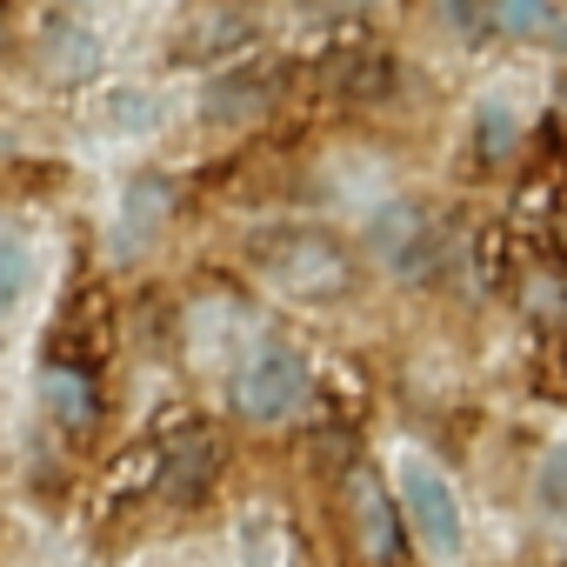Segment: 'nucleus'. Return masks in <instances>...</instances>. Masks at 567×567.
Instances as JSON below:
<instances>
[{
    "label": "nucleus",
    "mask_w": 567,
    "mask_h": 567,
    "mask_svg": "<svg viewBox=\"0 0 567 567\" xmlns=\"http://www.w3.org/2000/svg\"><path fill=\"white\" fill-rule=\"evenodd\" d=\"M247 260L288 301H341L354 288V247L328 227H267L254 234Z\"/></svg>",
    "instance_id": "obj_1"
},
{
    "label": "nucleus",
    "mask_w": 567,
    "mask_h": 567,
    "mask_svg": "<svg viewBox=\"0 0 567 567\" xmlns=\"http://www.w3.org/2000/svg\"><path fill=\"white\" fill-rule=\"evenodd\" d=\"M301 401H308V361H301L288 341H260V348L240 361V374H234V408H240L247 421L274 427V421L301 414Z\"/></svg>",
    "instance_id": "obj_2"
},
{
    "label": "nucleus",
    "mask_w": 567,
    "mask_h": 567,
    "mask_svg": "<svg viewBox=\"0 0 567 567\" xmlns=\"http://www.w3.org/2000/svg\"><path fill=\"white\" fill-rule=\"evenodd\" d=\"M348 520H354V547L368 554V567H401V554H408V514L381 487L374 467H348Z\"/></svg>",
    "instance_id": "obj_3"
},
{
    "label": "nucleus",
    "mask_w": 567,
    "mask_h": 567,
    "mask_svg": "<svg viewBox=\"0 0 567 567\" xmlns=\"http://www.w3.org/2000/svg\"><path fill=\"white\" fill-rule=\"evenodd\" d=\"M368 240H374L381 267H394L401 280H427V274L441 267V227H434V214L414 207V200H388V207L374 214Z\"/></svg>",
    "instance_id": "obj_4"
},
{
    "label": "nucleus",
    "mask_w": 567,
    "mask_h": 567,
    "mask_svg": "<svg viewBox=\"0 0 567 567\" xmlns=\"http://www.w3.org/2000/svg\"><path fill=\"white\" fill-rule=\"evenodd\" d=\"M220 467H227L220 434H214L207 421H187V427L167 441V454H161V494H167V507H200V501L220 487Z\"/></svg>",
    "instance_id": "obj_5"
},
{
    "label": "nucleus",
    "mask_w": 567,
    "mask_h": 567,
    "mask_svg": "<svg viewBox=\"0 0 567 567\" xmlns=\"http://www.w3.org/2000/svg\"><path fill=\"white\" fill-rule=\"evenodd\" d=\"M401 514L414 520V534H421L427 554H441V560L461 554V501L441 481V467H427V461H408L401 467Z\"/></svg>",
    "instance_id": "obj_6"
},
{
    "label": "nucleus",
    "mask_w": 567,
    "mask_h": 567,
    "mask_svg": "<svg viewBox=\"0 0 567 567\" xmlns=\"http://www.w3.org/2000/svg\"><path fill=\"white\" fill-rule=\"evenodd\" d=\"M174 220V181L167 174H134L127 194H121V214H114V254H141L154 247V234Z\"/></svg>",
    "instance_id": "obj_7"
},
{
    "label": "nucleus",
    "mask_w": 567,
    "mask_h": 567,
    "mask_svg": "<svg viewBox=\"0 0 567 567\" xmlns=\"http://www.w3.org/2000/svg\"><path fill=\"white\" fill-rule=\"evenodd\" d=\"M274 94H280V74L260 68V61H247V68H227V74L200 94V114H207V121H254V114L274 107Z\"/></svg>",
    "instance_id": "obj_8"
},
{
    "label": "nucleus",
    "mask_w": 567,
    "mask_h": 567,
    "mask_svg": "<svg viewBox=\"0 0 567 567\" xmlns=\"http://www.w3.org/2000/svg\"><path fill=\"white\" fill-rule=\"evenodd\" d=\"M41 408L68 427V434H87L101 421V388L81 361H48L41 368Z\"/></svg>",
    "instance_id": "obj_9"
},
{
    "label": "nucleus",
    "mask_w": 567,
    "mask_h": 567,
    "mask_svg": "<svg viewBox=\"0 0 567 567\" xmlns=\"http://www.w3.org/2000/svg\"><path fill=\"white\" fill-rule=\"evenodd\" d=\"M41 74L61 81V87L101 74V34L81 28V21H48V34H41Z\"/></svg>",
    "instance_id": "obj_10"
},
{
    "label": "nucleus",
    "mask_w": 567,
    "mask_h": 567,
    "mask_svg": "<svg viewBox=\"0 0 567 567\" xmlns=\"http://www.w3.org/2000/svg\"><path fill=\"white\" fill-rule=\"evenodd\" d=\"M334 94L341 101H354V107H368V101H381L388 87H394V61L381 54V48H348L341 61H334Z\"/></svg>",
    "instance_id": "obj_11"
},
{
    "label": "nucleus",
    "mask_w": 567,
    "mask_h": 567,
    "mask_svg": "<svg viewBox=\"0 0 567 567\" xmlns=\"http://www.w3.org/2000/svg\"><path fill=\"white\" fill-rule=\"evenodd\" d=\"M28 280H34V247H28V240H14V234H0V321L21 308Z\"/></svg>",
    "instance_id": "obj_12"
},
{
    "label": "nucleus",
    "mask_w": 567,
    "mask_h": 567,
    "mask_svg": "<svg viewBox=\"0 0 567 567\" xmlns=\"http://www.w3.org/2000/svg\"><path fill=\"white\" fill-rule=\"evenodd\" d=\"M514 141H520V121H514L501 101H481V114H474V154H481V161H507Z\"/></svg>",
    "instance_id": "obj_13"
},
{
    "label": "nucleus",
    "mask_w": 567,
    "mask_h": 567,
    "mask_svg": "<svg viewBox=\"0 0 567 567\" xmlns=\"http://www.w3.org/2000/svg\"><path fill=\"white\" fill-rule=\"evenodd\" d=\"M107 127H121V134H141V127H154V94H141V87H121V94L107 101Z\"/></svg>",
    "instance_id": "obj_14"
},
{
    "label": "nucleus",
    "mask_w": 567,
    "mask_h": 567,
    "mask_svg": "<svg viewBox=\"0 0 567 567\" xmlns=\"http://www.w3.org/2000/svg\"><path fill=\"white\" fill-rule=\"evenodd\" d=\"M534 494H540V507H547V514H560V520H567V447H554V454L540 461Z\"/></svg>",
    "instance_id": "obj_15"
},
{
    "label": "nucleus",
    "mask_w": 567,
    "mask_h": 567,
    "mask_svg": "<svg viewBox=\"0 0 567 567\" xmlns=\"http://www.w3.org/2000/svg\"><path fill=\"white\" fill-rule=\"evenodd\" d=\"M494 21L514 28V34H534L547 21V0H494Z\"/></svg>",
    "instance_id": "obj_16"
},
{
    "label": "nucleus",
    "mask_w": 567,
    "mask_h": 567,
    "mask_svg": "<svg viewBox=\"0 0 567 567\" xmlns=\"http://www.w3.org/2000/svg\"><path fill=\"white\" fill-rule=\"evenodd\" d=\"M315 14H341V8H368V0H308Z\"/></svg>",
    "instance_id": "obj_17"
},
{
    "label": "nucleus",
    "mask_w": 567,
    "mask_h": 567,
    "mask_svg": "<svg viewBox=\"0 0 567 567\" xmlns=\"http://www.w3.org/2000/svg\"><path fill=\"white\" fill-rule=\"evenodd\" d=\"M560 240H567V220H560Z\"/></svg>",
    "instance_id": "obj_18"
}]
</instances>
